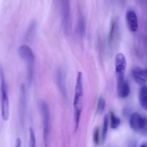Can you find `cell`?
I'll use <instances>...</instances> for the list:
<instances>
[{"instance_id":"ac0fdd59","label":"cell","mask_w":147,"mask_h":147,"mask_svg":"<svg viewBox=\"0 0 147 147\" xmlns=\"http://www.w3.org/2000/svg\"><path fill=\"white\" fill-rule=\"evenodd\" d=\"M100 131H99V128H97L95 129L94 133H93V141H94L95 144L98 145L100 142Z\"/></svg>"},{"instance_id":"e0dca14e","label":"cell","mask_w":147,"mask_h":147,"mask_svg":"<svg viewBox=\"0 0 147 147\" xmlns=\"http://www.w3.org/2000/svg\"><path fill=\"white\" fill-rule=\"evenodd\" d=\"M29 147H36V138L34 130L30 128V139H29Z\"/></svg>"},{"instance_id":"30bf717a","label":"cell","mask_w":147,"mask_h":147,"mask_svg":"<svg viewBox=\"0 0 147 147\" xmlns=\"http://www.w3.org/2000/svg\"><path fill=\"white\" fill-rule=\"evenodd\" d=\"M117 94L120 98H126L130 94V86L129 84L126 79L117 82Z\"/></svg>"},{"instance_id":"3957f363","label":"cell","mask_w":147,"mask_h":147,"mask_svg":"<svg viewBox=\"0 0 147 147\" xmlns=\"http://www.w3.org/2000/svg\"><path fill=\"white\" fill-rule=\"evenodd\" d=\"M42 121V135L45 146L47 147L50 142V112L47 103L45 101L40 104Z\"/></svg>"},{"instance_id":"2e32d148","label":"cell","mask_w":147,"mask_h":147,"mask_svg":"<svg viewBox=\"0 0 147 147\" xmlns=\"http://www.w3.org/2000/svg\"><path fill=\"white\" fill-rule=\"evenodd\" d=\"M106 107V101H105L104 98L100 97L98 101V105H97V109H96V112L98 114L102 113L103 112Z\"/></svg>"},{"instance_id":"9a60e30c","label":"cell","mask_w":147,"mask_h":147,"mask_svg":"<svg viewBox=\"0 0 147 147\" xmlns=\"http://www.w3.org/2000/svg\"><path fill=\"white\" fill-rule=\"evenodd\" d=\"M109 122H110L111 127L113 129H116L121 124V120L118 117L116 116L114 112H111L110 115V118H109Z\"/></svg>"},{"instance_id":"7a4b0ae2","label":"cell","mask_w":147,"mask_h":147,"mask_svg":"<svg viewBox=\"0 0 147 147\" xmlns=\"http://www.w3.org/2000/svg\"><path fill=\"white\" fill-rule=\"evenodd\" d=\"M0 93H1V118L4 121H7L9 117V100L5 76L1 65H0Z\"/></svg>"},{"instance_id":"ba28073f","label":"cell","mask_w":147,"mask_h":147,"mask_svg":"<svg viewBox=\"0 0 147 147\" xmlns=\"http://www.w3.org/2000/svg\"><path fill=\"white\" fill-rule=\"evenodd\" d=\"M132 76L137 84L143 86L147 82V69L136 66L132 69Z\"/></svg>"},{"instance_id":"44dd1931","label":"cell","mask_w":147,"mask_h":147,"mask_svg":"<svg viewBox=\"0 0 147 147\" xmlns=\"http://www.w3.org/2000/svg\"><path fill=\"white\" fill-rule=\"evenodd\" d=\"M140 147H147V143H144L143 144H142Z\"/></svg>"},{"instance_id":"6da1fadb","label":"cell","mask_w":147,"mask_h":147,"mask_svg":"<svg viewBox=\"0 0 147 147\" xmlns=\"http://www.w3.org/2000/svg\"><path fill=\"white\" fill-rule=\"evenodd\" d=\"M83 79L81 71L78 72L75 86L74 97H73V112H74L75 131H77L79 128L83 110Z\"/></svg>"},{"instance_id":"9c48e42d","label":"cell","mask_w":147,"mask_h":147,"mask_svg":"<svg viewBox=\"0 0 147 147\" xmlns=\"http://www.w3.org/2000/svg\"><path fill=\"white\" fill-rule=\"evenodd\" d=\"M126 21L129 30L132 33H135L138 30L139 22L136 12L133 10H129L126 13Z\"/></svg>"},{"instance_id":"ffe728a7","label":"cell","mask_w":147,"mask_h":147,"mask_svg":"<svg viewBox=\"0 0 147 147\" xmlns=\"http://www.w3.org/2000/svg\"><path fill=\"white\" fill-rule=\"evenodd\" d=\"M22 146V141L20 138H17L16 139L15 144H14V147H21Z\"/></svg>"},{"instance_id":"277c9868","label":"cell","mask_w":147,"mask_h":147,"mask_svg":"<svg viewBox=\"0 0 147 147\" xmlns=\"http://www.w3.org/2000/svg\"><path fill=\"white\" fill-rule=\"evenodd\" d=\"M18 53L20 57L24 60L26 64L27 72V77L30 82L32 79L33 70H34V56L32 49L27 45H22L18 49Z\"/></svg>"},{"instance_id":"d6986e66","label":"cell","mask_w":147,"mask_h":147,"mask_svg":"<svg viewBox=\"0 0 147 147\" xmlns=\"http://www.w3.org/2000/svg\"><path fill=\"white\" fill-rule=\"evenodd\" d=\"M79 31H80V34L81 35H84L85 34V24H84V19L83 17H80V18L79 19Z\"/></svg>"},{"instance_id":"8992f818","label":"cell","mask_w":147,"mask_h":147,"mask_svg":"<svg viewBox=\"0 0 147 147\" xmlns=\"http://www.w3.org/2000/svg\"><path fill=\"white\" fill-rule=\"evenodd\" d=\"M129 125L134 131L142 132L147 128V118L142 116L139 112H134L130 117Z\"/></svg>"},{"instance_id":"5b68a950","label":"cell","mask_w":147,"mask_h":147,"mask_svg":"<svg viewBox=\"0 0 147 147\" xmlns=\"http://www.w3.org/2000/svg\"><path fill=\"white\" fill-rule=\"evenodd\" d=\"M63 24L65 33H68L70 26V0H58Z\"/></svg>"},{"instance_id":"8fae6325","label":"cell","mask_w":147,"mask_h":147,"mask_svg":"<svg viewBox=\"0 0 147 147\" xmlns=\"http://www.w3.org/2000/svg\"><path fill=\"white\" fill-rule=\"evenodd\" d=\"M56 81H57V86L61 92L63 97H66V85H65V75L62 69H58L56 74Z\"/></svg>"},{"instance_id":"4fadbf2b","label":"cell","mask_w":147,"mask_h":147,"mask_svg":"<svg viewBox=\"0 0 147 147\" xmlns=\"http://www.w3.org/2000/svg\"><path fill=\"white\" fill-rule=\"evenodd\" d=\"M116 33H117V21L116 19H113L111 23V28L109 34V42L111 46L114 43L115 38L116 37Z\"/></svg>"},{"instance_id":"7c38bea8","label":"cell","mask_w":147,"mask_h":147,"mask_svg":"<svg viewBox=\"0 0 147 147\" xmlns=\"http://www.w3.org/2000/svg\"><path fill=\"white\" fill-rule=\"evenodd\" d=\"M139 104L144 110L147 111V85L142 86L139 92Z\"/></svg>"},{"instance_id":"52a82bcc","label":"cell","mask_w":147,"mask_h":147,"mask_svg":"<svg viewBox=\"0 0 147 147\" xmlns=\"http://www.w3.org/2000/svg\"><path fill=\"white\" fill-rule=\"evenodd\" d=\"M126 68V59L122 53H117L115 58V71L116 79L121 81L125 79V72Z\"/></svg>"},{"instance_id":"5bb4252c","label":"cell","mask_w":147,"mask_h":147,"mask_svg":"<svg viewBox=\"0 0 147 147\" xmlns=\"http://www.w3.org/2000/svg\"><path fill=\"white\" fill-rule=\"evenodd\" d=\"M109 116L108 115H106L103 118V128H102V132H101V139L103 142H104L106 140V136H107L108 130H109Z\"/></svg>"}]
</instances>
